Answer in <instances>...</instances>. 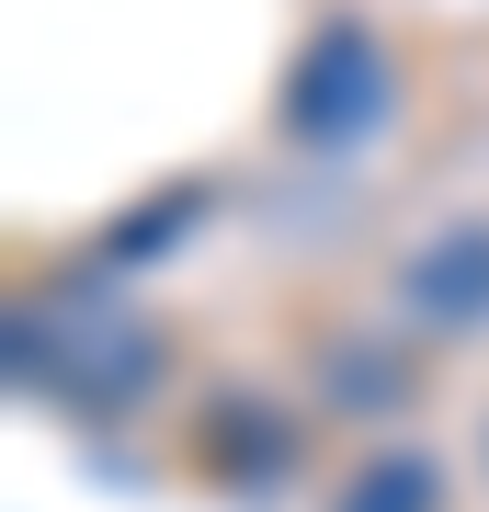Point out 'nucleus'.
<instances>
[{
    "instance_id": "nucleus-1",
    "label": "nucleus",
    "mask_w": 489,
    "mask_h": 512,
    "mask_svg": "<svg viewBox=\"0 0 489 512\" xmlns=\"http://www.w3.org/2000/svg\"><path fill=\"white\" fill-rule=\"evenodd\" d=\"M387 46L364 35V23H319V46L296 57V92H285V126L319 137V148H364L387 126Z\"/></svg>"
},
{
    "instance_id": "nucleus-2",
    "label": "nucleus",
    "mask_w": 489,
    "mask_h": 512,
    "mask_svg": "<svg viewBox=\"0 0 489 512\" xmlns=\"http://www.w3.org/2000/svg\"><path fill=\"white\" fill-rule=\"evenodd\" d=\"M399 308L433 330H478L489 319V228H444L399 262Z\"/></svg>"
},
{
    "instance_id": "nucleus-3",
    "label": "nucleus",
    "mask_w": 489,
    "mask_h": 512,
    "mask_svg": "<svg viewBox=\"0 0 489 512\" xmlns=\"http://www.w3.org/2000/svg\"><path fill=\"white\" fill-rule=\"evenodd\" d=\"M330 512H444V478H433L421 444H376V456L330 490Z\"/></svg>"
}]
</instances>
